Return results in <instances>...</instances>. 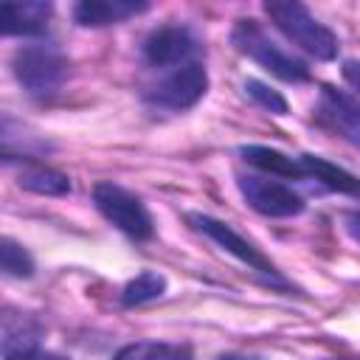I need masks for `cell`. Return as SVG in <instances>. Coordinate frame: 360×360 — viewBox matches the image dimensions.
<instances>
[{
    "label": "cell",
    "instance_id": "6da1fadb",
    "mask_svg": "<svg viewBox=\"0 0 360 360\" xmlns=\"http://www.w3.org/2000/svg\"><path fill=\"white\" fill-rule=\"evenodd\" d=\"M264 11L276 22V28L290 42H295L301 51H307L309 56H315L321 62H329V59L338 56V37L323 22H318L304 3H295V0H267Z\"/></svg>",
    "mask_w": 360,
    "mask_h": 360
},
{
    "label": "cell",
    "instance_id": "7a4b0ae2",
    "mask_svg": "<svg viewBox=\"0 0 360 360\" xmlns=\"http://www.w3.org/2000/svg\"><path fill=\"white\" fill-rule=\"evenodd\" d=\"M233 45L250 56L253 62H259L267 73L284 79V82H307L309 79V68L304 59L287 53L281 45H276L262 28L256 20H239L233 25V34H231Z\"/></svg>",
    "mask_w": 360,
    "mask_h": 360
},
{
    "label": "cell",
    "instance_id": "3957f363",
    "mask_svg": "<svg viewBox=\"0 0 360 360\" xmlns=\"http://www.w3.org/2000/svg\"><path fill=\"white\" fill-rule=\"evenodd\" d=\"M11 70L31 96H48L65 82L68 59L53 45H25L14 53Z\"/></svg>",
    "mask_w": 360,
    "mask_h": 360
},
{
    "label": "cell",
    "instance_id": "277c9868",
    "mask_svg": "<svg viewBox=\"0 0 360 360\" xmlns=\"http://www.w3.org/2000/svg\"><path fill=\"white\" fill-rule=\"evenodd\" d=\"M93 202L101 211V217L107 222H112L121 233H127L132 239H149L152 236V231H155L152 217H149L146 205L132 191H127L115 183H96Z\"/></svg>",
    "mask_w": 360,
    "mask_h": 360
},
{
    "label": "cell",
    "instance_id": "5b68a950",
    "mask_svg": "<svg viewBox=\"0 0 360 360\" xmlns=\"http://www.w3.org/2000/svg\"><path fill=\"white\" fill-rule=\"evenodd\" d=\"M188 222H191L194 231H200V233H205L211 242H217L225 253L236 256V259H239L242 264H248L250 270H256V273H262L264 278H270L273 284H281V287H284V281H281L276 264H273L253 242H248L242 233H236L228 222L214 219V217H208V214H188Z\"/></svg>",
    "mask_w": 360,
    "mask_h": 360
},
{
    "label": "cell",
    "instance_id": "8992f818",
    "mask_svg": "<svg viewBox=\"0 0 360 360\" xmlns=\"http://www.w3.org/2000/svg\"><path fill=\"white\" fill-rule=\"evenodd\" d=\"M208 90V73L200 62H186L166 73L158 84L146 90V101L160 110H188Z\"/></svg>",
    "mask_w": 360,
    "mask_h": 360
},
{
    "label": "cell",
    "instance_id": "52a82bcc",
    "mask_svg": "<svg viewBox=\"0 0 360 360\" xmlns=\"http://www.w3.org/2000/svg\"><path fill=\"white\" fill-rule=\"evenodd\" d=\"M236 186L245 197V202L264 214V217H295L304 211V200L301 194H295L290 186H284L281 180H273L267 174H239Z\"/></svg>",
    "mask_w": 360,
    "mask_h": 360
},
{
    "label": "cell",
    "instance_id": "ba28073f",
    "mask_svg": "<svg viewBox=\"0 0 360 360\" xmlns=\"http://www.w3.org/2000/svg\"><path fill=\"white\" fill-rule=\"evenodd\" d=\"M197 51V39L186 25H160L143 42V56L152 68H180Z\"/></svg>",
    "mask_w": 360,
    "mask_h": 360
},
{
    "label": "cell",
    "instance_id": "9c48e42d",
    "mask_svg": "<svg viewBox=\"0 0 360 360\" xmlns=\"http://www.w3.org/2000/svg\"><path fill=\"white\" fill-rule=\"evenodd\" d=\"M51 3L25 0V3H3L0 6V31L6 37H37L48 28Z\"/></svg>",
    "mask_w": 360,
    "mask_h": 360
},
{
    "label": "cell",
    "instance_id": "30bf717a",
    "mask_svg": "<svg viewBox=\"0 0 360 360\" xmlns=\"http://www.w3.org/2000/svg\"><path fill=\"white\" fill-rule=\"evenodd\" d=\"M146 8L149 6L141 0H82V3H76L73 17L84 28H101V25L124 22Z\"/></svg>",
    "mask_w": 360,
    "mask_h": 360
},
{
    "label": "cell",
    "instance_id": "8fae6325",
    "mask_svg": "<svg viewBox=\"0 0 360 360\" xmlns=\"http://www.w3.org/2000/svg\"><path fill=\"white\" fill-rule=\"evenodd\" d=\"M321 110L332 121V127L349 143H354L360 149V101H354L343 90L323 87V93H321Z\"/></svg>",
    "mask_w": 360,
    "mask_h": 360
},
{
    "label": "cell",
    "instance_id": "7c38bea8",
    "mask_svg": "<svg viewBox=\"0 0 360 360\" xmlns=\"http://www.w3.org/2000/svg\"><path fill=\"white\" fill-rule=\"evenodd\" d=\"M239 152H242V158H245L253 169H259V172H264V174H270V177L307 180V172H304L301 158H290V155H284V152H278V149L259 146V143H248V146H242Z\"/></svg>",
    "mask_w": 360,
    "mask_h": 360
},
{
    "label": "cell",
    "instance_id": "4fadbf2b",
    "mask_svg": "<svg viewBox=\"0 0 360 360\" xmlns=\"http://www.w3.org/2000/svg\"><path fill=\"white\" fill-rule=\"evenodd\" d=\"M301 163H304V172L309 180L332 188V191H340V194H349V197H357L360 200V177H354L352 172L329 163L326 158H318V155H301Z\"/></svg>",
    "mask_w": 360,
    "mask_h": 360
},
{
    "label": "cell",
    "instance_id": "5bb4252c",
    "mask_svg": "<svg viewBox=\"0 0 360 360\" xmlns=\"http://www.w3.org/2000/svg\"><path fill=\"white\" fill-rule=\"evenodd\" d=\"M112 360H191V346L186 343H163V340H141L115 352Z\"/></svg>",
    "mask_w": 360,
    "mask_h": 360
},
{
    "label": "cell",
    "instance_id": "9a60e30c",
    "mask_svg": "<svg viewBox=\"0 0 360 360\" xmlns=\"http://www.w3.org/2000/svg\"><path fill=\"white\" fill-rule=\"evenodd\" d=\"M17 183H20L25 191L48 194V197H59V194H68V191H70L68 174H62V172H56V169H48V166H22Z\"/></svg>",
    "mask_w": 360,
    "mask_h": 360
},
{
    "label": "cell",
    "instance_id": "2e32d148",
    "mask_svg": "<svg viewBox=\"0 0 360 360\" xmlns=\"http://www.w3.org/2000/svg\"><path fill=\"white\" fill-rule=\"evenodd\" d=\"M163 292H166V278L155 270H143L132 281H127V287L121 290V304L124 307H138V304L160 298Z\"/></svg>",
    "mask_w": 360,
    "mask_h": 360
},
{
    "label": "cell",
    "instance_id": "e0dca14e",
    "mask_svg": "<svg viewBox=\"0 0 360 360\" xmlns=\"http://www.w3.org/2000/svg\"><path fill=\"white\" fill-rule=\"evenodd\" d=\"M0 267L11 278H28V276H34V259H31V253L22 245H17L14 239H8V236L0 242Z\"/></svg>",
    "mask_w": 360,
    "mask_h": 360
},
{
    "label": "cell",
    "instance_id": "ac0fdd59",
    "mask_svg": "<svg viewBox=\"0 0 360 360\" xmlns=\"http://www.w3.org/2000/svg\"><path fill=\"white\" fill-rule=\"evenodd\" d=\"M245 93H248L259 107H264V110L273 112V115H284V112H287L284 96H281L278 90H273V87H267V84L259 82V79H248V82H245Z\"/></svg>",
    "mask_w": 360,
    "mask_h": 360
},
{
    "label": "cell",
    "instance_id": "d6986e66",
    "mask_svg": "<svg viewBox=\"0 0 360 360\" xmlns=\"http://www.w3.org/2000/svg\"><path fill=\"white\" fill-rule=\"evenodd\" d=\"M6 360H68V357L53 354V352H42V349H37V346H28V349L6 352Z\"/></svg>",
    "mask_w": 360,
    "mask_h": 360
},
{
    "label": "cell",
    "instance_id": "ffe728a7",
    "mask_svg": "<svg viewBox=\"0 0 360 360\" xmlns=\"http://www.w3.org/2000/svg\"><path fill=\"white\" fill-rule=\"evenodd\" d=\"M340 73H343V79L360 93V62H357V59H346L343 68H340Z\"/></svg>",
    "mask_w": 360,
    "mask_h": 360
},
{
    "label": "cell",
    "instance_id": "44dd1931",
    "mask_svg": "<svg viewBox=\"0 0 360 360\" xmlns=\"http://www.w3.org/2000/svg\"><path fill=\"white\" fill-rule=\"evenodd\" d=\"M346 231L360 242V211H349L346 214Z\"/></svg>",
    "mask_w": 360,
    "mask_h": 360
},
{
    "label": "cell",
    "instance_id": "7402d4cb",
    "mask_svg": "<svg viewBox=\"0 0 360 360\" xmlns=\"http://www.w3.org/2000/svg\"><path fill=\"white\" fill-rule=\"evenodd\" d=\"M219 360H259V357H248V354H222Z\"/></svg>",
    "mask_w": 360,
    "mask_h": 360
}]
</instances>
